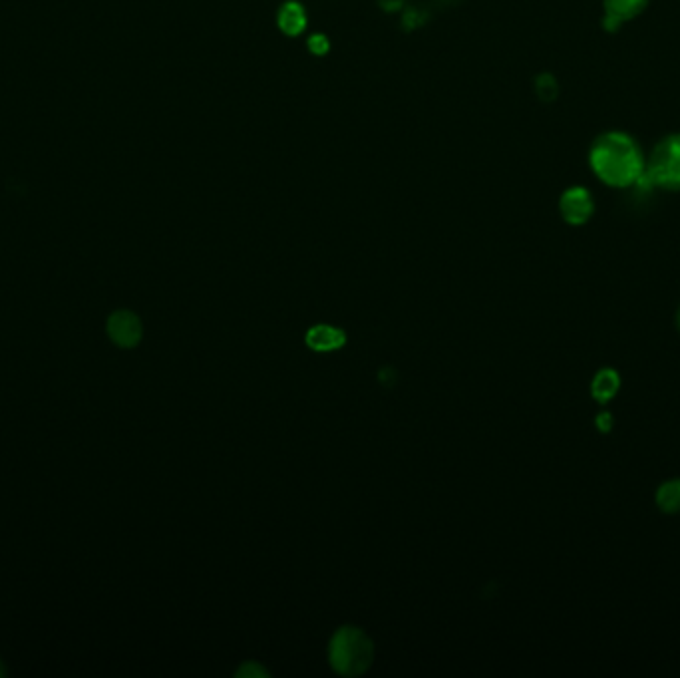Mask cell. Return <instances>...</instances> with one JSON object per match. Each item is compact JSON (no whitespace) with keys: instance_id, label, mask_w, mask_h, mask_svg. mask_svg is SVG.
<instances>
[{"instance_id":"1","label":"cell","mask_w":680,"mask_h":678,"mask_svg":"<svg viewBox=\"0 0 680 678\" xmlns=\"http://www.w3.org/2000/svg\"><path fill=\"white\" fill-rule=\"evenodd\" d=\"M595 175L611 187H629L643 179L645 158L639 144L623 132L599 136L589 152Z\"/></svg>"},{"instance_id":"2","label":"cell","mask_w":680,"mask_h":678,"mask_svg":"<svg viewBox=\"0 0 680 678\" xmlns=\"http://www.w3.org/2000/svg\"><path fill=\"white\" fill-rule=\"evenodd\" d=\"M374 659L372 639L358 627L344 625L329 643V663L342 677L364 675Z\"/></svg>"},{"instance_id":"3","label":"cell","mask_w":680,"mask_h":678,"mask_svg":"<svg viewBox=\"0 0 680 678\" xmlns=\"http://www.w3.org/2000/svg\"><path fill=\"white\" fill-rule=\"evenodd\" d=\"M641 181L651 187L680 191V134H673L655 146Z\"/></svg>"},{"instance_id":"4","label":"cell","mask_w":680,"mask_h":678,"mask_svg":"<svg viewBox=\"0 0 680 678\" xmlns=\"http://www.w3.org/2000/svg\"><path fill=\"white\" fill-rule=\"evenodd\" d=\"M106 333L110 340L120 348H134L144 337V325L140 317L132 311H116L108 317Z\"/></svg>"},{"instance_id":"5","label":"cell","mask_w":680,"mask_h":678,"mask_svg":"<svg viewBox=\"0 0 680 678\" xmlns=\"http://www.w3.org/2000/svg\"><path fill=\"white\" fill-rule=\"evenodd\" d=\"M559 209L569 225H585L593 217L595 203L585 187H571L561 195Z\"/></svg>"},{"instance_id":"6","label":"cell","mask_w":680,"mask_h":678,"mask_svg":"<svg viewBox=\"0 0 680 678\" xmlns=\"http://www.w3.org/2000/svg\"><path fill=\"white\" fill-rule=\"evenodd\" d=\"M647 4L649 0H605V28L609 32L619 30L623 22L637 18Z\"/></svg>"},{"instance_id":"7","label":"cell","mask_w":680,"mask_h":678,"mask_svg":"<svg viewBox=\"0 0 680 678\" xmlns=\"http://www.w3.org/2000/svg\"><path fill=\"white\" fill-rule=\"evenodd\" d=\"M305 342L315 352H333L346 344V335L339 327L315 325L313 329H309Z\"/></svg>"},{"instance_id":"8","label":"cell","mask_w":680,"mask_h":678,"mask_svg":"<svg viewBox=\"0 0 680 678\" xmlns=\"http://www.w3.org/2000/svg\"><path fill=\"white\" fill-rule=\"evenodd\" d=\"M277 24L287 36H299L307 28V12L299 2H285L277 12Z\"/></svg>"},{"instance_id":"9","label":"cell","mask_w":680,"mask_h":678,"mask_svg":"<svg viewBox=\"0 0 680 678\" xmlns=\"http://www.w3.org/2000/svg\"><path fill=\"white\" fill-rule=\"evenodd\" d=\"M621 388V378L613 368H603L591 382V394L599 404H607Z\"/></svg>"},{"instance_id":"10","label":"cell","mask_w":680,"mask_h":678,"mask_svg":"<svg viewBox=\"0 0 680 678\" xmlns=\"http://www.w3.org/2000/svg\"><path fill=\"white\" fill-rule=\"evenodd\" d=\"M657 506L663 513H679L680 511V480L665 482L657 492Z\"/></svg>"},{"instance_id":"11","label":"cell","mask_w":680,"mask_h":678,"mask_svg":"<svg viewBox=\"0 0 680 678\" xmlns=\"http://www.w3.org/2000/svg\"><path fill=\"white\" fill-rule=\"evenodd\" d=\"M537 94L541 100H553L557 96V84L551 76H541L537 78Z\"/></svg>"},{"instance_id":"12","label":"cell","mask_w":680,"mask_h":678,"mask_svg":"<svg viewBox=\"0 0 680 678\" xmlns=\"http://www.w3.org/2000/svg\"><path fill=\"white\" fill-rule=\"evenodd\" d=\"M237 677H245V678H261V677H269V673L259 665V663H255V661H249V663H243L241 665V669L237 671Z\"/></svg>"},{"instance_id":"13","label":"cell","mask_w":680,"mask_h":678,"mask_svg":"<svg viewBox=\"0 0 680 678\" xmlns=\"http://www.w3.org/2000/svg\"><path fill=\"white\" fill-rule=\"evenodd\" d=\"M307 46H309V50H311L313 54H317V56H323V54H327V52H329V48H331L329 40H327L323 34H313V36L309 38Z\"/></svg>"},{"instance_id":"14","label":"cell","mask_w":680,"mask_h":678,"mask_svg":"<svg viewBox=\"0 0 680 678\" xmlns=\"http://www.w3.org/2000/svg\"><path fill=\"white\" fill-rule=\"evenodd\" d=\"M611 424H613V418H611L609 412H603V414L597 416V428H599L601 432H609V430H611Z\"/></svg>"},{"instance_id":"15","label":"cell","mask_w":680,"mask_h":678,"mask_svg":"<svg viewBox=\"0 0 680 678\" xmlns=\"http://www.w3.org/2000/svg\"><path fill=\"white\" fill-rule=\"evenodd\" d=\"M6 675V671H4V663L0 661V677H4Z\"/></svg>"},{"instance_id":"16","label":"cell","mask_w":680,"mask_h":678,"mask_svg":"<svg viewBox=\"0 0 680 678\" xmlns=\"http://www.w3.org/2000/svg\"><path fill=\"white\" fill-rule=\"evenodd\" d=\"M677 327H679V333H680V307H679V313H677Z\"/></svg>"}]
</instances>
